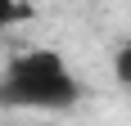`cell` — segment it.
I'll return each instance as SVG.
<instances>
[{"instance_id":"3","label":"cell","mask_w":131,"mask_h":126,"mask_svg":"<svg viewBox=\"0 0 131 126\" xmlns=\"http://www.w3.org/2000/svg\"><path fill=\"white\" fill-rule=\"evenodd\" d=\"M113 81H118L122 90H131V36L113 50Z\"/></svg>"},{"instance_id":"1","label":"cell","mask_w":131,"mask_h":126,"mask_svg":"<svg viewBox=\"0 0 131 126\" xmlns=\"http://www.w3.org/2000/svg\"><path fill=\"white\" fill-rule=\"evenodd\" d=\"M86 99L81 77L50 45L14 54L0 68V108H32V113H68Z\"/></svg>"},{"instance_id":"2","label":"cell","mask_w":131,"mask_h":126,"mask_svg":"<svg viewBox=\"0 0 131 126\" xmlns=\"http://www.w3.org/2000/svg\"><path fill=\"white\" fill-rule=\"evenodd\" d=\"M32 0H0V32H9V27H18V23H27L32 18Z\"/></svg>"}]
</instances>
